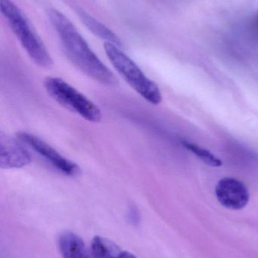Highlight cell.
Segmentation results:
<instances>
[{
  "label": "cell",
  "instance_id": "6da1fadb",
  "mask_svg": "<svg viewBox=\"0 0 258 258\" xmlns=\"http://www.w3.org/2000/svg\"><path fill=\"white\" fill-rule=\"evenodd\" d=\"M48 16L71 63L95 81L107 86H117L118 80L115 74L89 48L71 21L56 9H49Z\"/></svg>",
  "mask_w": 258,
  "mask_h": 258
},
{
  "label": "cell",
  "instance_id": "7a4b0ae2",
  "mask_svg": "<svg viewBox=\"0 0 258 258\" xmlns=\"http://www.w3.org/2000/svg\"><path fill=\"white\" fill-rule=\"evenodd\" d=\"M0 9L14 34L29 57L41 68L53 65V59L41 39L33 31L19 7L11 0H0Z\"/></svg>",
  "mask_w": 258,
  "mask_h": 258
},
{
  "label": "cell",
  "instance_id": "3957f363",
  "mask_svg": "<svg viewBox=\"0 0 258 258\" xmlns=\"http://www.w3.org/2000/svg\"><path fill=\"white\" fill-rule=\"evenodd\" d=\"M104 49L112 66L132 89L150 104L159 105L162 102V95L159 86L148 79L139 66L123 52L119 47L105 42Z\"/></svg>",
  "mask_w": 258,
  "mask_h": 258
},
{
  "label": "cell",
  "instance_id": "277c9868",
  "mask_svg": "<svg viewBox=\"0 0 258 258\" xmlns=\"http://www.w3.org/2000/svg\"><path fill=\"white\" fill-rule=\"evenodd\" d=\"M44 86L50 97L62 107L89 122L101 121V112L98 106L65 80L59 77H47Z\"/></svg>",
  "mask_w": 258,
  "mask_h": 258
},
{
  "label": "cell",
  "instance_id": "5b68a950",
  "mask_svg": "<svg viewBox=\"0 0 258 258\" xmlns=\"http://www.w3.org/2000/svg\"><path fill=\"white\" fill-rule=\"evenodd\" d=\"M17 137L23 144L30 147L65 175L76 177L81 173V169L77 164L64 157L56 149L38 137L24 132H19Z\"/></svg>",
  "mask_w": 258,
  "mask_h": 258
},
{
  "label": "cell",
  "instance_id": "8992f818",
  "mask_svg": "<svg viewBox=\"0 0 258 258\" xmlns=\"http://www.w3.org/2000/svg\"><path fill=\"white\" fill-rule=\"evenodd\" d=\"M219 203L232 210H239L247 206L249 192L240 180L233 177H224L218 182L215 189Z\"/></svg>",
  "mask_w": 258,
  "mask_h": 258
},
{
  "label": "cell",
  "instance_id": "52a82bcc",
  "mask_svg": "<svg viewBox=\"0 0 258 258\" xmlns=\"http://www.w3.org/2000/svg\"><path fill=\"white\" fill-rule=\"evenodd\" d=\"M18 140L7 134L0 135V166L3 169L21 168L31 163L30 152Z\"/></svg>",
  "mask_w": 258,
  "mask_h": 258
},
{
  "label": "cell",
  "instance_id": "ba28073f",
  "mask_svg": "<svg viewBox=\"0 0 258 258\" xmlns=\"http://www.w3.org/2000/svg\"><path fill=\"white\" fill-rule=\"evenodd\" d=\"M59 248L63 258H90L83 239L72 232H64L60 235Z\"/></svg>",
  "mask_w": 258,
  "mask_h": 258
},
{
  "label": "cell",
  "instance_id": "9c48e42d",
  "mask_svg": "<svg viewBox=\"0 0 258 258\" xmlns=\"http://www.w3.org/2000/svg\"><path fill=\"white\" fill-rule=\"evenodd\" d=\"M92 258H136L128 251L120 248L110 239L95 236L92 242Z\"/></svg>",
  "mask_w": 258,
  "mask_h": 258
},
{
  "label": "cell",
  "instance_id": "30bf717a",
  "mask_svg": "<svg viewBox=\"0 0 258 258\" xmlns=\"http://www.w3.org/2000/svg\"><path fill=\"white\" fill-rule=\"evenodd\" d=\"M80 15L83 24L95 36H98L100 39H104L106 42L114 44L118 47L121 46V42L119 38L104 24L85 12H82Z\"/></svg>",
  "mask_w": 258,
  "mask_h": 258
},
{
  "label": "cell",
  "instance_id": "8fae6325",
  "mask_svg": "<svg viewBox=\"0 0 258 258\" xmlns=\"http://www.w3.org/2000/svg\"><path fill=\"white\" fill-rule=\"evenodd\" d=\"M183 144L187 150L192 151L194 154L196 155L199 159H201V161H203L208 165L212 167H220L223 165L222 161L216 157L215 155L212 154L209 150L201 148L199 146L186 141H183Z\"/></svg>",
  "mask_w": 258,
  "mask_h": 258
},
{
  "label": "cell",
  "instance_id": "7c38bea8",
  "mask_svg": "<svg viewBox=\"0 0 258 258\" xmlns=\"http://www.w3.org/2000/svg\"><path fill=\"white\" fill-rule=\"evenodd\" d=\"M128 221L133 225H138L140 222V215L137 209L134 206H132L128 212Z\"/></svg>",
  "mask_w": 258,
  "mask_h": 258
},
{
  "label": "cell",
  "instance_id": "4fadbf2b",
  "mask_svg": "<svg viewBox=\"0 0 258 258\" xmlns=\"http://www.w3.org/2000/svg\"><path fill=\"white\" fill-rule=\"evenodd\" d=\"M257 21H258V15H257Z\"/></svg>",
  "mask_w": 258,
  "mask_h": 258
}]
</instances>
